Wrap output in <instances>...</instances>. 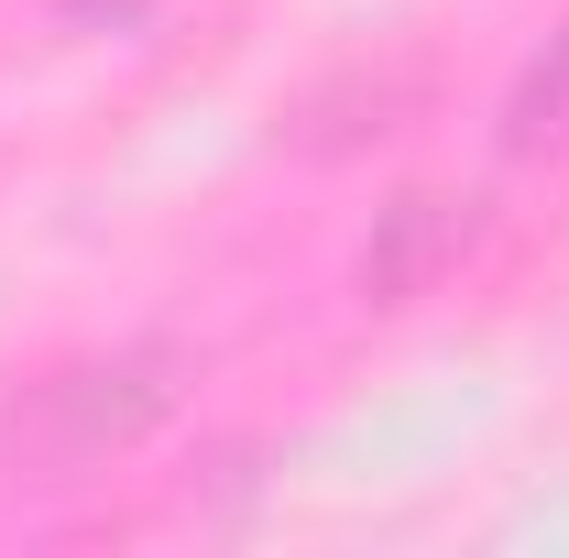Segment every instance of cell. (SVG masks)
Returning <instances> with one entry per match:
<instances>
[{"label":"cell","mask_w":569,"mask_h":558,"mask_svg":"<svg viewBox=\"0 0 569 558\" xmlns=\"http://www.w3.org/2000/svg\"><path fill=\"white\" fill-rule=\"evenodd\" d=\"M503 153H515V165H548V153H569V11H559V33L526 56L515 99H503Z\"/></svg>","instance_id":"cell-3"},{"label":"cell","mask_w":569,"mask_h":558,"mask_svg":"<svg viewBox=\"0 0 569 558\" xmlns=\"http://www.w3.org/2000/svg\"><path fill=\"white\" fill-rule=\"evenodd\" d=\"M176 395H187V361L164 340L88 350V361L44 372V383L0 417V460H11V482H77V471L142 449L153 427L176 417Z\"/></svg>","instance_id":"cell-1"},{"label":"cell","mask_w":569,"mask_h":558,"mask_svg":"<svg viewBox=\"0 0 569 558\" xmlns=\"http://www.w3.org/2000/svg\"><path fill=\"white\" fill-rule=\"evenodd\" d=\"M471 230H482V219H471V198H449V187H406V198H383V209H372L351 285L372 296V307H417L427 285L471 252Z\"/></svg>","instance_id":"cell-2"}]
</instances>
